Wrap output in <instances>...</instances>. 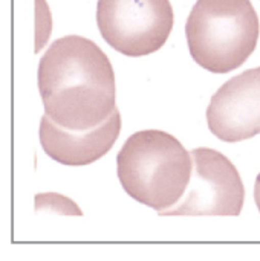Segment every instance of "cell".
Listing matches in <instances>:
<instances>
[{
	"instance_id": "7",
	"label": "cell",
	"mask_w": 260,
	"mask_h": 261,
	"mask_svg": "<svg viewBox=\"0 0 260 261\" xmlns=\"http://www.w3.org/2000/svg\"><path fill=\"white\" fill-rule=\"evenodd\" d=\"M121 133V115L115 112L98 127L74 132L55 124L48 115L40 122V144L44 153L58 164L80 167L101 159L115 145Z\"/></svg>"
},
{
	"instance_id": "2",
	"label": "cell",
	"mask_w": 260,
	"mask_h": 261,
	"mask_svg": "<svg viewBox=\"0 0 260 261\" xmlns=\"http://www.w3.org/2000/svg\"><path fill=\"white\" fill-rule=\"evenodd\" d=\"M192 170V151L161 130L133 133L116 156V173L124 191L159 214L185 194Z\"/></svg>"
},
{
	"instance_id": "4",
	"label": "cell",
	"mask_w": 260,
	"mask_h": 261,
	"mask_svg": "<svg viewBox=\"0 0 260 261\" xmlns=\"http://www.w3.org/2000/svg\"><path fill=\"white\" fill-rule=\"evenodd\" d=\"M175 23L170 0H98L97 24L110 47L127 57L159 50Z\"/></svg>"
},
{
	"instance_id": "1",
	"label": "cell",
	"mask_w": 260,
	"mask_h": 261,
	"mask_svg": "<svg viewBox=\"0 0 260 261\" xmlns=\"http://www.w3.org/2000/svg\"><path fill=\"white\" fill-rule=\"evenodd\" d=\"M37 81L44 115L63 128L90 130L116 109L113 67L89 38L55 40L40 60Z\"/></svg>"
},
{
	"instance_id": "6",
	"label": "cell",
	"mask_w": 260,
	"mask_h": 261,
	"mask_svg": "<svg viewBox=\"0 0 260 261\" xmlns=\"http://www.w3.org/2000/svg\"><path fill=\"white\" fill-rule=\"evenodd\" d=\"M207 124L224 142H241L260 135V67L231 78L213 95Z\"/></svg>"
},
{
	"instance_id": "5",
	"label": "cell",
	"mask_w": 260,
	"mask_h": 261,
	"mask_svg": "<svg viewBox=\"0 0 260 261\" xmlns=\"http://www.w3.org/2000/svg\"><path fill=\"white\" fill-rule=\"evenodd\" d=\"M193 170L185 194L159 216H239L245 188L234 164L213 148L192 150Z\"/></svg>"
},
{
	"instance_id": "8",
	"label": "cell",
	"mask_w": 260,
	"mask_h": 261,
	"mask_svg": "<svg viewBox=\"0 0 260 261\" xmlns=\"http://www.w3.org/2000/svg\"><path fill=\"white\" fill-rule=\"evenodd\" d=\"M254 200H256V205H257L260 213V173L256 179V185H254Z\"/></svg>"
},
{
	"instance_id": "3",
	"label": "cell",
	"mask_w": 260,
	"mask_h": 261,
	"mask_svg": "<svg viewBox=\"0 0 260 261\" xmlns=\"http://www.w3.org/2000/svg\"><path fill=\"white\" fill-rule=\"evenodd\" d=\"M259 34L250 0H198L185 23L192 58L213 73L239 69L254 52Z\"/></svg>"
}]
</instances>
